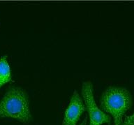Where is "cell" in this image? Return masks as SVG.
<instances>
[{
    "label": "cell",
    "mask_w": 134,
    "mask_h": 125,
    "mask_svg": "<svg viewBox=\"0 0 134 125\" xmlns=\"http://www.w3.org/2000/svg\"><path fill=\"white\" fill-rule=\"evenodd\" d=\"M132 104V97L125 88L110 87L103 93L100 106L114 117L115 125H121L122 117Z\"/></svg>",
    "instance_id": "cell-2"
},
{
    "label": "cell",
    "mask_w": 134,
    "mask_h": 125,
    "mask_svg": "<svg viewBox=\"0 0 134 125\" xmlns=\"http://www.w3.org/2000/svg\"><path fill=\"white\" fill-rule=\"evenodd\" d=\"M121 125H134V113L132 115L126 116Z\"/></svg>",
    "instance_id": "cell-6"
},
{
    "label": "cell",
    "mask_w": 134,
    "mask_h": 125,
    "mask_svg": "<svg viewBox=\"0 0 134 125\" xmlns=\"http://www.w3.org/2000/svg\"><path fill=\"white\" fill-rule=\"evenodd\" d=\"M82 95L90 115V125H102L104 123H110L111 117L100 111L96 106L93 94V85L90 81L83 83Z\"/></svg>",
    "instance_id": "cell-3"
},
{
    "label": "cell",
    "mask_w": 134,
    "mask_h": 125,
    "mask_svg": "<svg viewBox=\"0 0 134 125\" xmlns=\"http://www.w3.org/2000/svg\"><path fill=\"white\" fill-rule=\"evenodd\" d=\"M87 117L84 119V120L82 121V122L81 124L80 125H87Z\"/></svg>",
    "instance_id": "cell-7"
},
{
    "label": "cell",
    "mask_w": 134,
    "mask_h": 125,
    "mask_svg": "<svg viewBox=\"0 0 134 125\" xmlns=\"http://www.w3.org/2000/svg\"><path fill=\"white\" fill-rule=\"evenodd\" d=\"M12 80L10 65L7 61V55L0 58V88Z\"/></svg>",
    "instance_id": "cell-5"
},
{
    "label": "cell",
    "mask_w": 134,
    "mask_h": 125,
    "mask_svg": "<svg viewBox=\"0 0 134 125\" xmlns=\"http://www.w3.org/2000/svg\"><path fill=\"white\" fill-rule=\"evenodd\" d=\"M85 111L86 107L84 106L82 99L75 90L65 112L62 125H76L81 115Z\"/></svg>",
    "instance_id": "cell-4"
},
{
    "label": "cell",
    "mask_w": 134,
    "mask_h": 125,
    "mask_svg": "<svg viewBox=\"0 0 134 125\" xmlns=\"http://www.w3.org/2000/svg\"><path fill=\"white\" fill-rule=\"evenodd\" d=\"M13 118L24 124L31 121L29 97L20 88H10L0 101V118Z\"/></svg>",
    "instance_id": "cell-1"
}]
</instances>
